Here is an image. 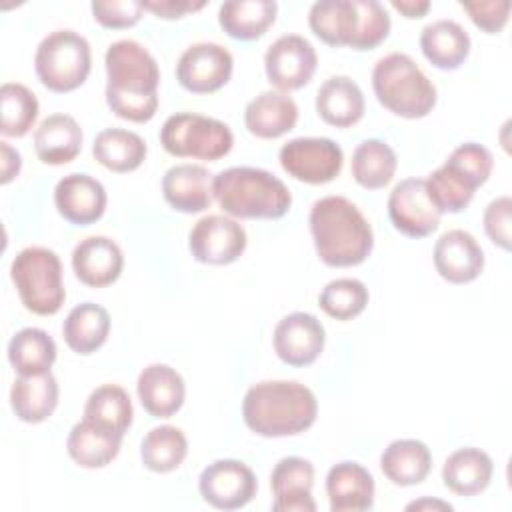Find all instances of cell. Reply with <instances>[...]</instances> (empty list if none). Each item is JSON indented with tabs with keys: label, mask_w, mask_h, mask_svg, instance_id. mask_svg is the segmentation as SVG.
Listing matches in <instances>:
<instances>
[{
	"label": "cell",
	"mask_w": 512,
	"mask_h": 512,
	"mask_svg": "<svg viewBox=\"0 0 512 512\" xmlns=\"http://www.w3.org/2000/svg\"><path fill=\"white\" fill-rule=\"evenodd\" d=\"M106 104L124 120L142 124L158 110L160 70L156 58L136 40L124 38L108 46L106 56Z\"/></svg>",
	"instance_id": "6da1fadb"
},
{
	"label": "cell",
	"mask_w": 512,
	"mask_h": 512,
	"mask_svg": "<svg viewBox=\"0 0 512 512\" xmlns=\"http://www.w3.org/2000/svg\"><path fill=\"white\" fill-rule=\"evenodd\" d=\"M318 414L314 392L294 380H264L242 400L244 424L258 436L282 438L306 432Z\"/></svg>",
	"instance_id": "7a4b0ae2"
},
{
	"label": "cell",
	"mask_w": 512,
	"mask_h": 512,
	"mask_svg": "<svg viewBox=\"0 0 512 512\" xmlns=\"http://www.w3.org/2000/svg\"><path fill=\"white\" fill-rule=\"evenodd\" d=\"M310 234L318 258L332 268L362 264L374 246L364 214L344 196H324L310 208Z\"/></svg>",
	"instance_id": "3957f363"
},
{
	"label": "cell",
	"mask_w": 512,
	"mask_h": 512,
	"mask_svg": "<svg viewBox=\"0 0 512 512\" xmlns=\"http://www.w3.org/2000/svg\"><path fill=\"white\" fill-rule=\"evenodd\" d=\"M212 194L218 206L244 220H278L292 206L288 186L264 168L232 166L212 180Z\"/></svg>",
	"instance_id": "277c9868"
},
{
	"label": "cell",
	"mask_w": 512,
	"mask_h": 512,
	"mask_svg": "<svg viewBox=\"0 0 512 512\" xmlns=\"http://www.w3.org/2000/svg\"><path fill=\"white\" fill-rule=\"evenodd\" d=\"M372 88L378 102L402 118H424L436 106V86L404 52L386 54L374 64Z\"/></svg>",
	"instance_id": "5b68a950"
},
{
	"label": "cell",
	"mask_w": 512,
	"mask_h": 512,
	"mask_svg": "<svg viewBox=\"0 0 512 512\" xmlns=\"http://www.w3.org/2000/svg\"><path fill=\"white\" fill-rule=\"evenodd\" d=\"M10 276L26 310L38 316H52L62 308L66 290L62 262L54 250L44 246L20 250L12 260Z\"/></svg>",
	"instance_id": "8992f818"
},
{
	"label": "cell",
	"mask_w": 512,
	"mask_h": 512,
	"mask_svg": "<svg viewBox=\"0 0 512 512\" xmlns=\"http://www.w3.org/2000/svg\"><path fill=\"white\" fill-rule=\"evenodd\" d=\"M34 68L48 90L72 92L82 86L90 74V44L74 30H54L38 44Z\"/></svg>",
	"instance_id": "52a82bcc"
},
{
	"label": "cell",
	"mask_w": 512,
	"mask_h": 512,
	"mask_svg": "<svg viewBox=\"0 0 512 512\" xmlns=\"http://www.w3.org/2000/svg\"><path fill=\"white\" fill-rule=\"evenodd\" d=\"M160 142L168 154L178 158L220 160L232 150L234 134L216 118L178 112L162 124Z\"/></svg>",
	"instance_id": "ba28073f"
},
{
	"label": "cell",
	"mask_w": 512,
	"mask_h": 512,
	"mask_svg": "<svg viewBox=\"0 0 512 512\" xmlns=\"http://www.w3.org/2000/svg\"><path fill=\"white\" fill-rule=\"evenodd\" d=\"M278 158L284 172L306 184L332 182L344 164L342 148L334 140L318 136L288 140Z\"/></svg>",
	"instance_id": "9c48e42d"
},
{
	"label": "cell",
	"mask_w": 512,
	"mask_h": 512,
	"mask_svg": "<svg viewBox=\"0 0 512 512\" xmlns=\"http://www.w3.org/2000/svg\"><path fill=\"white\" fill-rule=\"evenodd\" d=\"M198 490L210 506L218 510H238L252 502L258 490V480L252 468L244 462L222 458L202 470Z\"/></svg>",
	"instance_id": "30bf717a"
},
{
	"label": "cell",
	"mask_w": 512,
	"mask_h": 512,
	"mask_svg": "<svg viewBox=\"0 0 512 512\" xmlns=\"http://www.w3.org/2000/svg\"><path fill=\"white\" fill-rule=\"evenodd\" d=\"M246 244L248 238L242 224L220 214L200 218L188 234V248L194 260L212 266L236 262L244 254Z\"/></svg>",
	"instance_id": "8fae6325"
},
{
	"label": "cell",
	"mask_w": 512,
	"mask_h": 512,
	"mask_svg": "<svg viewBox=\"0 0 512 512\" xmlns=\"http://www.w3.org/2000/svg\"><path fill=\"white\" fill-rule=\"evenodd\" d=\"M316 50L300 34H284L274 40L264 54V70L268 82L280 92L306 86L316 72Z\"/></svg>",
	"instance_id": "7c38bea8"
},
{
	"label": "cell",
	"mask_w": 512,
	"mask_h": 512,
	"mask_svg": "<svg viewBox=\"0 0 512 512\" xmlns=\"http://www.w3.org/2000/svg\"><path fill=\"white\" fill-rule=\"evenodd\" d=\"M234 58L216 42H198L188 46L176 64V80L194 94L220 90L232 76Z\"/></svg>",
	"instance_id": "4fadbf2b"
},
{
	"label": "cell",
	"mask_w": 512,
	"mask_h": 512,
	"mask_svg": "<svg viewBox=\"0 0 512 512\" xmlns=\"http://www.w3.org/2000/svg\"><path fill=\"white\" fill-rule=\"evenodd\" d=\"M388 216L404 236L424 238L438 228L442 214L428 194L426 178H406L388 196Z\"/></svg>",
	"instance_id": "5bb4252c"
},
{
	"label": "cell",
	"mask_w": 512,
	"mask_h": 512,
	"mask_svg": "<svg viewBox=\"0 0 512 512\" xmlns=\"http://www.w3.org/2000/svg\"><path fill=\"white\" fill-rule=\"evenodd\" d=\"M274 352L288 366H310L324 350L322 322L308 312H292L274 328Z\"/></svg>",
	"instance_id": "9a60e30c"
},
{
	"label": "cell",
	"mask_w": 512,
	"mask_h": 512,
	"mask_svg": "<svg viewBox=\"0 0 512 512\" xmlns=\"http://www.w3.org/2000/svg\"><path fill=\"white\" fill-rule=\"evenodd\" d=\"M436 272L450 284H468L484 270V252L466 230H448L434 244Z\"/></svg>",
	"instance_id": "2e32d148"
},
{
	"label": "cell",
	"mask_w": 512,
	"mask_h": 512,
	"mask_svg": "<svg viewBox=\"0 0 512 512\" xmlns=\"http://www.w3.org/2000/svg\"><path fill=\"white\" fill-rule=\"evenodd\" d=\"M106 202L108 196L102 182L88 174H68L54 188L58 214L74 226H90L100 220Z\"/></svg>",
	"instance_id": "e0dca14e"
},
{
	"label": "cell",
	"mask_w": 512,
	"mask_h": 512,
	"mask_svg": "<svg viewBox=\"0 0 512 512\" xmlns=\"http://www.w3.org/2000/svg\"><path fill=\"white\" fill-rule=\"evenodd\" d=\"M314 466L300 456H286L278 460L270 474V488L274 494L272 510L276 512H314L312 498Z\"/></svg>",
	"instance_id": "ac0fdd59"
},
{
	"label": "cell",
	"mask_w": 512,
	"mask_h": 512,
	"mask_svg": "<svg viewBox=\"0 0 512 512\" xmlns=\"http://www.w3.org/2000/svg\"><path fill=\"white\" fill-rule=\"evenodd\" d=\"M124 268L120 246L106 236H88L72 250V270L76 278L90 286L102 288L116 282Z\"/></svg>",
	"instance_id": "d6986e66"
},
{
	"label": "cell",
	"mask_w": 512,
	"mask_h": 512,
	"mask_svg": "<svg viewBox=\"0 0 512 512\" xmlns=\"http://www.w3.org/2000/svg\"><path fill=\"white\" fill-rule=\"evenodd\" d=\"M212 174L200 164H176L162 176L164 200L184 214L204 212L212 202Z\"/></svg>",
	"instance_id": "ffe728a7"
},
{
	"label": "cell",
	"mask_w": 512,
	"mask_h": 512,
	"mask_svg": "<svg viewBox=\"0 0 512 512\" xmlns=\"http://www.w3.org/2000/svg\"><path fill=\"white\" fill-rule=\"evenodd\" d=\"M374 478L358 462H338L326 474V494L332 512H364L374 504Z\"/></svg>",
	"instance_id": "44dd1931"
},
{
	"label": "cell",
	"mask_w": 512,
	"mask_h": 512,
	"mask_svg": "<svg viewBox=\"0 0 512 512\" xmlns=\"http://www.w3.org/2000/svg\"><path fill=\"white\" fill-rule=\"evenodd\" d=\"M136 392L144 410L154 418L176 414L186 396L182 376L168 364H150L138 374Z\"/></svg>",
	"instance_id": "7402d4cb"
},
{
	"label": "cell",
	"mask_w": 512,
	"mask_h": 512,
	"mask_svg": "<svg viewBox=\"0 0 512 512\" xmlns=\"http://www.w3.org/2000/svg\"><path fill=\"white\" fill-rule=\"evenodd\" d=\"M298 122L296 102L284 94L266 90L252 98L244 110V124L256 138L272 140L290 132Z\"/></svg>",
	"instance_id": "603a6c76"
},
{
	"label": "cell",
	"mask_w": 512,
	"mask_h": 512,
	"mask_svg": "<svg viewBox=\"0 0 512 512\" xmlns=\"http://www.w3.org/2000/svg\"><path fill=\"white\" fill-rule=\"evenodd\" d=\"M82 138V128L72 116L50 114L34 132V150L44 164L62 166L80 154Z\"/></svg>",
	"instance_id": "cb8c5ba5"
},
{
	"label": "cell",
	"mask_w": 512,
	"mask_h": 512,
	"mask_svg": "<svg viewBox=\"0 0 512 512\" xmlns=\"http://www.w3.org/2000/svg\"><path fill=\"white\" fill-rule=\"evenodd\" d=\"M316 112L330 126H354L364 116V94L352 78L330 76L316 92Z\"/></svg>",
	"instance_id": "d4e9b609"
},
{
	"label": "cell",
	"mask_w": 512,
	"mask_h": 512,
	"mask_svg": "<svg viewBox=\"0 0 512 512\" xmlns=\"http://www.w3.org/2000/svg\"><path fill=\"white\" fill-rule=\"evenodd\" d=\"M122 438L124 436L84 418L72 426L66 440V450L82 468H104L118 456Z\"/></svg>",
	"instance_id": "484cf974"
},
{
	"label": "cell",
	"mask_w": 512,
	"mask_h": 512,
	"mask_svg": "<svg viewBox=\"0 0 512 512\" xmlns=\"http://www.w3.org/2000/svg\"><path fill=\"white\" fill-rule=\"evenodd\" d=\"M492 474V458L474 446L454 450L442 466L444 486L458 496H474L484 492L492 480Z\"/></svg>",
	"instance_id": "4316f807"
},
{
	"label": "cell",
	"mask_w": 512,
	"mask_h": 512,
	"mask_svg": "<svg viewBox=\"0 0 512 512\" xmlns=\"http://www.w3.org/2000/svg\"><path fill=\"white\" fill-rule=\"evenodd\" d=\"M58 382L52 372L18 376L10 388V406L18 420L28 424L44 422L58 406Z\"/></svg>",
	"instance_id": "83f0119b"
},
{
	"label": "cell",
	"mask_w": 512,
	"mask_h": 512,
	"mask_svg": "<svg viewBox=\"0 0 512 512\" xmlns=\"http://www.w3.org/2000/svg\"><path fill=\"white\" fill-rule=\"evenodd\" d=\"M424 58L440 70H456L470 54V36L454 20H436L420 34Z\"/></svg>",
	"instance_id": "f1b7e54d"
},
{
	"label": "cell",
	"mask_w": 512,
	"mask_h": 512,
	"mask_svg": "<svg viewBox=\"0 0 512 512\" xmlns=\"http://www.w3.org/2000/svg\"><path fill=\"white\" fill-rule=\"evenodd\" d=\"M380 468L392 484L414 486L424 482L430 474L432 454L424 442L414 438H400L384 448L380 456Z\"/></svg>",
	"instance_id": "f546056e"
},
{
	"label": "cell",
	"mask_w": 512,
	"mask_h": 512,
	"mask_svg": "<svg viewBox=\"0 0 512 512\" xmlns=\"http://www.w3.org/2000/svg\"><path fill=\"white\" fill-rule=\"evenodd\" d=\"M108 332L110 314L104 306L94 302H82L74 306L62 324L64 342L72 352L82 356L96 352L106 342Z\"/></svg>",
	"instance_id": "4dcf8cb0"
},
{
	"label": "cell",
	"mask_w": 512,
	"mask_h": 512,
	"mask_svg": "<svg viewBox=\"0 0 512 512\" xmlns=\"http://www.w3.org/2000/svg\"><path fill=\"white\" fill-rule=\"evenodd\" d=\"M278 4L274 0H230L220 4L218 22L234 40H256L276 20Z\"/></svg>",
	"instance_id": "1f68e13d"
},
{
	"label": "cell",
	"mask_w": 512,
	"mask_h": 512,
	"mask_svg": "<svg viewBox=\"0 0 512 512\" xmlns=\"http://www.w3.org/2000/svg\"><path fill=\"white\" fill-rule=\"evenodd\" d=\"M312 32L330 46H350L358 28L354 0H320L308 12Z\"/></svg>",
	"instance_id": "d6a6232c"
},
{
	"label": "cell",
	"mask_w": 512,
	"mask_h": 512,
	"mask_svg": "<svg viewBox=\"0 0 512 512\" xmlns=\"http://www.w3.org/2000/svg\"><path fill=\"white\" fill-rule=\"evenodd\" d=\"M146 142L132 130L106 128L96 134L92 154L96 162L112 172H132L146 158Z\"/></svg>",
	"instance_id": "836d02e7"
},
{
	"label": "cell",
	"mask_w": 512,
	"mask_h": 512,
	"mask_svg": "<svg viewBox=\"0 0 512 512\" xmlns=\"http://www.w3.org/2000/svg\"><path fill=\"white\" fill-rule=\"evenodd\" d=\"M8 360L18 376L50 372L56 362V342L42 328H22L8 342Z\"/></svg>",
	"instance_id": "e575fe53"
},
{
	"label": "cell",
	"mask_w": 512,
	"mask_h": 512,
	"mask_svg": "<svg viewBox=\"0 0 512 512\" xmlns=\"http://www.w3.org/2000/svg\"><path fill=\"white\" fill-rule=\"evenodd\" d=\"M396 166V152L384 140L368 138L354 148L352 176L366 190L384 188L394 178Z\"/></svg>",
	"instance_id": "d590c367"
},
{
	"label": "cell",
	"mask_w": 512,
	"mask_h": 512,
	"mask_svg": "<svg viewBox=\"0 0 512 512\" xmlns=\"http://www.w3.org/2000/svg\"><path fill=\"white\" fill-rule=\"evenodd\" d=\"M132 402L128 392L116 384H102L90 392L84 404V418L92 420L120 436L132 424Z\"/></svg>",
	"instance_id": "8d00e7d4"
},
{
	"label": "cell",
	"mask_w": 512,
	"mask_h": 512,
	"mask_svg": "<svg viewBox=\"0 0 512 512\" xmlns=\"http://www.w3.org/2000/svg\"><path fill=\"white\" fill-rule=\"evenodd\" d=\"M188 454V440L184 432L176 426L162 424L152 428L140 444L142 464L152 472H172L176 470Z\"/></svg>",
	"instance_id": "74e56055"
},
{
	"label": "cell",
	"mask_w": 512,
	"mask_h": 512,
	"mask_svg": "<svg viewBox=\"0 0 512 512\" xmlns=\"http://www.w3.org/2000/svg\"><path fill=\"white\" fill-rule=\"evenodd\" d=\"M0 132L20 138L28 134L38 118L36 94L18 82H6L0 88Z\"/></svg>",
	"instance_id": "f35d334b"
},
{
	"label": "cell",
	"mask_w": 512,
	"mask_h": 512,
	"mask_svg": "<svg viewBox=\"0 0 512 512\" xmlns=\"http://www.w3.org/2000/svg\"><path fill=\"white\" fill-rule=\"evenodd\" d=\"M426 188L440 214L462 212L476 192V186L446 162L426 178Z\"/></svg>",
	"instance_id": "ab89813d"
},
{
	"label": "cell",
	"mask_w": 512,
	"mask_h": 512,
	"mask_svg": "<svg viewBox=\"0 0 512 512\" xmlns=\"http://www.w3.org/2000/svg\"><path fill=\"white\" fill-rule=\"evenodd\" d=\"M368 298L370 294L364 282L356 278H336L322 288L318 296V306L330 318L346 322L364 312Z\"/></svg>",
	"instance_id": "60d3db41"
},
{
	"label": "cell",
	"mask_w": 512,
	"mask_h": 512,
	"mask_svg": "<svg viewBox=\"0 0 512 512\" xmlns=\"http://www.w3.org/2000/svg\"><path fill=\"white\" fill-rule=\"evenodd\" d=\"M358 10V28L350 42L352 50H372L386 40L390 32V16L376 0H354Z\"/></svg>",
	"instance_id": "b9f144b4"
},
{
	"label": "cell",
	"mask_w": 512,
	"mask_h": 512,
	"mask_svg": "<svg viewBox=\"0 0 512 512\" xmlns=\"http://www.w3.org/2000/svg\"><path fill=\"white\" fill-rule=\"evenodd\" d=\"M446 164L452 166L456 172H460L468 182H472L478 188L490 178L494 168V158L486 146L478 142H464L452 150Z\"/></svg>",
	"instance_id": "7bdbcfd3"
},
{
	"label": "cell",
	"mask_w": 512,
	"mask_h": 512,
	"mask_svg": "<svg viewBox=\"0 0 512 512\" xmlns=\"http://www.w3.org/2000/svg\"><path fill=\"white\" fill-rule=\"evenodd\" d=\"M94 20L104 28H130L142 18V2L136 0H94L90 4Z\"/></svg>",
	"instance_id": "ee69618b"
},
{
	"label": "cell",
	"mask_w": 512,
	"mask_h": 512,
	"mask_svg": "<svg viewBox=\"0 0 512 512\" xmlns=\"http://www.w3.org/2000/svg\"><path fill=\"white\" fill-rule=\"evenodd\" d=\"M460 6L468 12L470 20L484 30L486 34L500 32L510 16V0H476V2H460Z\"/></svg>",
	"instance_id": "f6af8a7d"
},
{
	"label": "cell",
	"mask_w": 512,
	"mask_h": 512,
	"mask_svg": "<svg viewBox=\"0 0 512 512\" xmlns=\"http://www.w3.org/2000/svg\"><path fill=\"white\" fill-rule=\"evenodd\" d=\"M510 216H512L510 196L494 198L484 210V230L488 238L502 250H510V240H512Z\"/></svg>",
	"instance_id": "bcb514c9"
},
{
	"label": "cell",
	"mask_w": 512,
	"mask_h": 512,
	"mask_svg": "<svg viewBox=\"0 0 512 512\" xmlns=\"http://www.w3.org/2000/svg\"><path fill=\"white\" fill-rule=\"evenodd\" d=\"M206 2H192V0H148L142 2V8L156 14L158 18L164 20H174V18H182L190 12H196L200 8H204Z\"/></svg>",
	"instance_id": "7dc6e473"
},
{
	"label": "cell",
	"mask_w": 512,
	"mask_h": 512,
	"mask_svg": "<svg viewBox=\"0 0 512 512\" xmlns=\"http://www.w3.org/2000/svg\"><path fill=\"white\" fill-rule=\"evenodd\" d=\"M0 154H2V184H8L14 180L22 168V158L20 152L14 150L8 142H0Z\"/></svg>",
	"instance_id": "c3c4849f"
},
{
	"label": "cell",
	"mask_w": 512,
	"mask_h": 512,
	"mask_svg": "<svg viewBox=\"0 0 512 512\" xmlns=\"http://www.w3.org/2000/svg\"><path fill=\"white\" fill-rule=\"evenodd\" d=\"M392 8H396L406 18H422L430 10L428 0H392Z\"/></svg>",
	"instance_id": "681fc988"
},
{
	"label": "cell",
	"mask_w": 512,
	"mask_h": 512,
	"mask_svg": "<svg viewBox=\"0 0 512 512\" xmlns=\"http://www.w3.org/2000/svg\"><path fill=\"white\" fill-rule=\"evenodd\" d=\"M406 510H452V504L444 502V500H430V498H420L414 500L406 506Z\"/></svg>",
	"instance_id": "f907efd6"
}]
</instances>
